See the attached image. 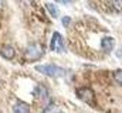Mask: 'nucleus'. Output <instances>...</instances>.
I'll list each match as a JSON object with an SVG mask.
<instances>
[{
  "label": "nucleus",
  "instance_id": "f257e3e1",
  "mask_svg": "<svg viewBox=\"0 0 122 113\" xmlns=\"http://www.w3.org/2000/svg\"><path fill=\"white\" fill-rule=\"evenodd\" d=\"M36 69L47 76H53V78H57V76H62L64 75V71L62 68L54 65V64H47V65H37Z\"/></svg>",
  "mask_w": 122,
  "mask_h": 113
},
{
  "label": "nucleus",
  "instance_id": "f03ea898",
  "mask_svg": "<svg viewBox=\"0 0 122 113\" xmlns=\"http://www.w3.org/2000/svg\"><path fill=\"white\" fill-rule=\"evenodd\" d=\"M77 96H78V99H81L82 102H85L88 105H91L94 102V98H95L94 90L91 88H80V89H77Z\"/></svg>",
  "mask_w": 122,
  "mask_h": 113
},
{
  "label": "nucleus",
  "instance_id": "7ed1b4c3",
  "mask_svg": "<svg viewBox=\"0 0 122 113\" xmlns=\"http://www.w3.org/2000/svg\"><path fill=\"white\" fill-rule=\"evenodd\" d=\"M43 55V48L38 45V44H33V45H29L26 48V56L29 59H34V58H40Z\"/></svg>",
  "mask_w": 122,
  "mask_h": 113
},
{
  "label": "nucleus",
  "instance_id": "20e7f679",
  "mask_svg": "<svg viewBox=\"0 0 122 113\" xmlns=\"http://www.w3.org/2000/svg\"><path fill=\"white\" fill-rule=\"evenodd\" d=\"M62 45V37H61L60 33H54L53 34V38H51V42H50V48L53 51H61Z\"/></svg>",
  "mask_w": 122,
  "mask_h": 113
},
{
  "label": "nucleus",
  "instance_id": "39448f33",
  "mask_svg": "<svg viewBox=\"0 0 122 113\" xmlns=\"http://www.w3.org/2000/svg\"><path fill=\"white\" fill-rule=\"evenodd\" d=\"M114 47H115V40L112 37H104V40H102V50H104V52H111Z\"/></svg>",
  "mask_w": 122,
  "mask_h": 113
},
{
  "label": "nucleus",
  "instance_id": "423d86ee",
  "mask_svg": "<svg viewBox=\"0 0 122 113\" xmlns=\"http://www.w3.org/2000/svg\"><path fill=\"white\" fill-rule=\"evenodd\" d=\"M0 54L4 56L6 59H13L14 55H16V51H14V48L11 45H4V47L0 48Z\"/></svg>",
  "mask_w": 122,
  "mask_h": 113
},
{
  "label": "nucleus",
  "instance_id": "0eeeda50",
  "mask_svg": "<svg viewBox=\"0 0 122 113\" xmlns=\"http://www.w3.org/2000/svg\"><path fill=\"white\" fill-rule=\"evenodd\" d=\"M34 96H36L37 99H40V100H47L48 92H47V89H46L44 86H37V88L34 89Z\"/></svg>",
  "mask_w": 122,
  "mask_h": 113
},
{
  "label": "nucleus",
  "instance_id": "6e6552de",
  "mask_svg": "<svg viewBox=\"0 0 122 113\" xmlns=\"http://www.w3.org/2000/svg\"><path fill=\"white\" fill-rule=\"evenodd\" d=\"M13 113H30V106L24 102H19L13 106Z\"/></svg>",
  "mask_w": 122,
  "mask_h": 113
},
{
  "label": "nucleus",
  "instance_id": "1a4fd4ad",
  "mask_svg": "<svg viewBox=\"0 0 122 113\" xmlns=\"http://www.w3.org/2000/svg\"><path fill=\"white\" fill-rule=\"evenodd\" d=\"M46 9L48 10V13L51 14V17H54V19L58 17V9H57V6L54 3H46Z\"/></svg>",
  "mask_w": 122,
  "mask_h": 113
},
{
  "label": "nucleus",
  "instance_id": "9d476101",
  "mask_svg": "<svg viewBox=\"0 0 122 113\" xmlns=\"http://www.w3.org/2000/svg\"><path fill=\"white\" fill-rule=\"evenodd\" d=\"M114 78H115V81L119 85H122V69H118V71L114 74Z\"/></svg>",
  "mask_w": 122,
  "mask_h": 113
},
{
  "label": "nucleus",
  "instance_id": "9b49d317",
  "mask_svg": "<svg viewBox=\"0 0 122 113\" xmlns=\"http://www.w3.org/2000/svg\"><path fill=\"white\" fill-rule=\"evenodd\" d=\"M61 21H62V26H64V27H68V24L71 23V19H70V17H62Z\"/></svg>",
  "mask_w": 122,
  "mask_h": 113
},
{
  "label": "nucleus",
  "instance_id": "f8f14e48",
  "mask_svg": "<svg viewBox=\"0 0 122 113\" xmlns=\"http://www.w3.org/2000/svg\"><path fill=\"white\" fill-rule=\"evenodd\" d=\"M112 4H114V7L117 10H122V1H114Z\"/></svg>",
  "mask_w": 122,
  "mask_h": 113
},
{
  "label": "nucleus",
  "instance_id": "ddd939ff",
  "mask_svg": "<svg viewBox=\"0 0 122 113\" xmlns=\"http://www.w3.org/2000/svg\"><path fill=\"white\" fill-rule=\"evenodd\" d=\"M58 113H62V112H58Z\"/></svg>",
  "mask_w": 122,
  "mask_h": 113
}]
</instances>
